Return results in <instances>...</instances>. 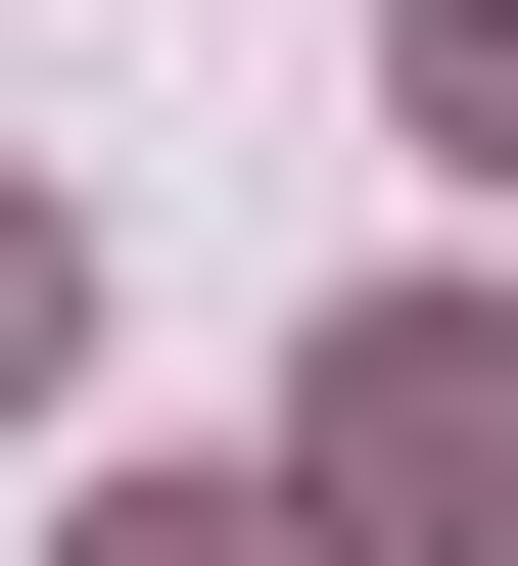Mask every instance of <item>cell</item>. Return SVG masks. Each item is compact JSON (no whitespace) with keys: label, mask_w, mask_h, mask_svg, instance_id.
Masks as SVG:
<instances>
[{"label":"cell","mask_w":518,"mask_h":566,"mask_svg":"<svg viewBox=\"0 0 518 566\" xmlns=\"http://www.w3.org/2000/svg\"><path fill=\"white\" fill-rule=\"evenodd\" d=\"M424 142H472V189H518V0H424Z\"/></svg>","instance_id":"cell-2"},{"label":"cell","mask_w":518,"mask_h":566,"mask_svg":"<svg viewBox=\"0 0 518 566\" xmlns=\"http://www.w3.org/2000/svg\"><path fill=\"white\" fill-rule=\"evenodd\" d=\"M95 566H330V520H95Z\"/></svg>","instance_id":"cell-3"},{"label":"cell","mask_w":518,"mask_h":566,"mask_svg":"<svg viewBox=\"0 0 518 566\" xmlns=\"http://www.w3.org/2000/svg\"><path fill=\"white\" fill-rule=\"evenodd\" d=\"M330 520H518V283H424V331H330Z\"/></svg>","instance_id":"cell-1"}]
</instances>
